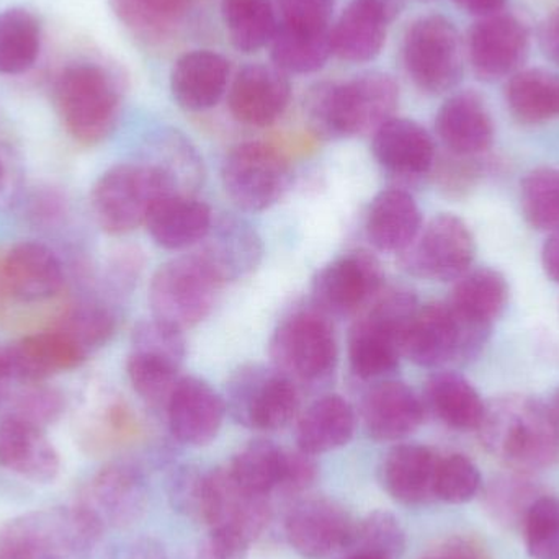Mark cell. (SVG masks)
Returning <instances> with one entry per match:
<instances>
[{"label": "cell", "instance_id": "1", "mask_svg": "<svg viewBox=\"0 0 559 559\" xmlns=\"http://www.w3.org/2000/svg\"><path fill=\"white\" fill-rule=\"evenodd\" d=\"M489 455L514 472H540L559 460V423L550 404L508 394L486 404L478 430Z\"/></svg>", "mask_w": 559, "mask_h": 559}, {"label": "cell", "instance_id": "2", "mask_svg": "<svg viewBox=\"0 0 559 559\" xmlns=\"http://www.w3.org/2000/svg\"><path fill=\"white\" fill-rule=\"evenodd\" d=\"M105 528L84 501L26 512L0 528V559H92Z\"/></svg>", "mask_w": 559, "mask_h": 559}, {"label": "cell", "instance_id": "3", "mask_svg": "<svg viewBox=\"0 0 559 559\" xmlns=\"http://www.w3.org/2000/svg\"><path fill=\"white\" fill-rule=\"evenodd\" d=\"M55 102L69 136L82 146H95L117 128L121 111L120 81L98 62H78L59 74Z\"/></svg>", "mask_w": 559, "mask_h": 559}, {"label": "cell", "instance_id": "4", "mask_svg": "<svg viewBox=\"0 0 559 559\" xmlns=\"http://www.w3.org/2000/svg\"><path fill=\"white\" fill-rule=\"evenodd\" d=\"M492 325L456 311L449 301L419 306L401 338V352L424 368L475 360L491 337Z\"/></svg>", "mask_w": 559, "mask_h": 559}, {"label": "cell", "instance_id": "5", "mask_svg": "<svg viewBox=\"0 0 559 559\" xmlns=\"http://www.w3.org/2000/svg\"><path fill=\"white\" fill-rule=\"evenodd\" d=\"M417 309L416 295L406 288L381 289L371 299L348 337V360L358 378L386 377L400 367L401 338Z\"/></svg>", "mask_w": 559, "mask_h": 559}, {"label": "cell", "instance_id": "6", "mask_svg": "<svg viewBox=\"0 0 559 559\" xmlns=\"http://www.w3.org/2000/svg\"><path fill=\"white\" fill-rule=\"evenodd\" d=\"M167 193H174L169 183L150 163L118 164L92 187V213L107 235H130L146 223L154 203Z\"/></svg>", "mask_w": 559, "mask_h": 559}, {"label": "cell", "instance_id": "7", "mask_svg": "<svg viewBox=\"0 0 559 559\" xmlns=\"http://www.w3.org/2000/svg\"><path fill=\"white\" fill-rule=\"evenodd\" d=\"M271 357L295 384L329 378L337 364V341L328 316L319 309L292 312L272 335Z\"/></svg>", "mask_w": 559, "mask_h": 559}, {"label": "cell", "instance_id": "8", "mask_svg": "<svg viewBox=\"0 0 559 559\" xmlns=\"http://www.w3.org/2000/svg\"><path fill=\"white\" fill-rule=\"evenodd\" d=\"M403 62L417 88L445 94L463 78V46L459 29L439 13L414 20L404 35Z\"/></svg>", "mask_w": 559, "mask_h": 559}, {"label": "cell", "instance_id": "9", "mask_svg": "<svg viewBox=\"0 0 559 559\" xmlns=\"http://www.w3.org/2000/svg\"><path fill=\"white\" fill-rule=\"evenodd\" d=\"M222 283L195 254L173 259L157 269L150 285L153 318L179 331L209 318Z\"/></svg>", "mask_w": 559, "mask_h": 559}, {"label": "cell", "instance_id": "10", "mask_svg": "<svg viewBox=\"0 0 559 559\" xmlns=\"http://www.w3.org/2000/svg\"><path fill=\"white\" fill-rule=\"evenodd\" d=\"M226 411L248 429H283L298 414L296 384L277 368L251 364L239 368L226 386Z\"/></svg>", "mask_w": 559, "mask_h": 559}, {"label": "cell", "instance_id": "11", "mask_svg": "<svg viewBox=\"0 0 559 559\" xmlns=\"http://www.w3.org/2000/svg\"><path fill=\"white\" fill-rule=\"evenodd\" d=\"M292 179L288 159L264 143L241 144L223 163L226 195L242 212H265L277 205Z\"/></svg>", "mask_w": 559, "mask_h": 559}, {"label": "cell", "instance_id": "12", "mask_svg": "<svg viewBox=\"0 0 559 559\" xmlns=\"http://www.w3.org/2000/svg\"><path fill=\"white\" fill-rule=\"evenodd\" d=\"M182 331L157 319L141 322L134 329L133 352L127 373L133 390L151 406H166L186 358Z\"/></svg>", "mask_w": 559, "mask_h": 559}, {"label": "cell", "instance_id": "13", "mask_svg": "<svg viewBox=\"0 0 559 559\" xmlns=\"http://www.w3.org/2000/svg\"><path fill=\"white\" fill-rule=\"evenodd\" d=\"M475 255L472 229L459 216L443 213L430 219L401 252V265L414 277L456 282L472 269Z\"/></svg>", "mask_w": 559, "mask_h": 559}, {"label": "cell", "instance_id": "14", "mask_svg": "<svg viewBox=\"0 0 559 559\" xmlns=\"http://www.w3.org/2000/svg\"><path fill=\"white\" fill-rule=\"evenodd\" d=\"M355 522L335 501L309 498L286 515L285 535L293 551L305 559H329L354 544Z\"/></svg>", "mask_w": 559, "mask_h": 559}, {"label": "cell", "instance_id": "15", "mask_svg": "<svg viewBox=\"0 0 559 559\" xmlns=\"http://www.w3.org/2000/svg\"><path fill=\"white\" fill-rule=\"evenodd\" d=\"M383 289V271L370 252L342 255L318 272L312 282L316 309L325 316H348Z\"/></svg>", "mask_w": 559, "mask_h": 559}, {"label": "cell", "instance_id": "16", "mask_svg": "<svg viewBox=\"0 0 559 559\" xmlns=\"http://www.w3.org/2000/svg\"><path fill=\"white\" fill-rule=\"evenodd\" d=\"M528 49L531 32L512 13L481 16L469 32V62L481 81L492 82L514 75L527 59Z\"/></svg>", "mask_w": 559, "mask_h": 559}, {"label": "cell", "instance_id": "17", "mask_svg": "<svg viewBox=\"0 0 559 559\" xmlns=\"http://www.w3.org/2000/svg\"><path fill=\"white\" fill-rule=\"evenodd\" d=\"M170 433L177 442L205 447L218 437L226 416V403L206 381L180 378L166 404Z\"/></svg>", "mask_w": 559, "mask_h": 559}, {"label": "cell", "instance_id": "18", "mask_svg": "<svg viewBox=\"0 0 559 559\" xmlns=\"http://www.w3.org/2000/svg\"><path fill=\"white\" fill-rule=\"evenodd\" d=\"M289 98L292 84L286 72L274 64H248L233 81L228 105L239 123L265 128L282 118Z\"/></svg>", "mask_w": 559, "mask_h": 559}, {"label": "cell", "instance_id": "19", "mask_svg": "<svg viewBox=\"0 0 559 559\" xmlns=\"http://www.w3.org/2000/svg\"><path fill=\"white\" fill-rule=\"evenodd\" d=\"M146 479L140 468L127 462L108 463L88 486L91 506L107 527L128 528L143 519L147 509Z\"/></svg>", "mask_w": 559, "mask_h": 559}, {"label": "cell", "instance_id": "20", "mask_svg": "<svg viewBox=\"0 0 559 559\" xmlns=\"http://www.w3.org/2000/svg\"><path fill=\"white\" fill-rule=\"evenodd\" d=\"M0 466L33 485H51L61 473V459L45 427L12 414L0 423Z\"/></svg>", "mask_w": 559, "mask_h": 559}, {"label": "cell", "instance_id": "21", "mask_svg": "<svg viewBox=\"0 0 559 559\" xmlns=\"http://www.w3.org/2000/svg\"><path fill=\"white\" fill-rule=\"evenodd\" d=\"M200 245L197 258L222 285L254 272L264 255L259 233L246 219L236 216L213 219L209 235Z\"/></svg>", "mask_w": 559, "mask_h": 559}, {"label": "cell", "instance_id": "22", "mask_svg": "<svg viewBox=\"0 0 559 559\" xmlns=\"http://www.w3.org/2000/svg\"><path fill=\"white\" fill-rule=\"evenodd\" d=\"M396 15L391 0H350L332 26V52L342 61H373Z\"/></svg>", "mask_w": 559, "mask_h": 559}, {"label": "cell", "instance_id": "23", "mask_svg": "<svg viewBox=\"0 0 559 559\" xmlns=\"http://www.w3.org/2000/svg\"><path fill=\"white\" fill-rule=\"evenodd\" d=\"M400 87L384 72H364L348 82H338V105L345 138L373 134L394 118Z\"/></svg>", "mask_w": 559, "mask_h": 559}, {"label": "cell", "instance_id": "24", "mask_svg": "<svg viewBox=\"0 0 559 559\" xmlns=\"http://www.w3.org/2000/svg\"><path fill=\"white\" fill-rule=\"evenodd\" d=\"M2 278L15 301L36 305L59 295L64 285V271L58 255L48 246L23 241L7 252Z\"/></svg>", "mask_w": 559, "mask_h": 559}, {"label": "cell", "instance_id": "25", "mask_svg": "<svg viewBox=\"0 0 559 559\" xmlns=\"http://www.w3.org/2000/svg\"><path fill=\"white\" fill-rule=\"evenodd\" d=\"M423 397L401 381H384L365 394L361 419L377 442H397L419 429L426 417Z\"/></svg>", "mask_w": 559, "mask_h": 559}, {"label": "cell", "instance_id": "26", "mask_svg": "<svg viewBox=\"0 0 559 559\" xmlns=\"http://www.w3.org/2000/svg\"><path fill=\"white\" fill-rule=\"evenodd\" d=\"M439 463L440 456L429 447L417 443L393 447L381 463V486L393 501L407 508L430 504L437 501Z\"/></svg>", "mask_w": 559, "mask_h": 559}, {"label": "cell", "instance_id": "27", "mask_svg": "<svg viewBox=\"0 0 559 559\" xmlns=\"http://www.w3.org/2000/svg\"><path fill=\"white\" fill-rule=\"evenodd\" d=\"M374 159L381 167L407 179L427 176L436 166V146L416 121L391 118L373 133Z\"/></svg>", "mask_w": 559, "mask_h": 559}, {"label": "cell", "instance_id": "28", "mask_svg": "<svg viewBox=\"0 0 559 559\" xmlns=\"http://www.w3.org/2000/svg\"><path fill=\"white\" fill-rule=\"evenodd\" d=\"M9 348L12 378L26 384L41 383L62 371L75 370L88 357L58 328L26 335Z\"/></svg>", "mask_w": 559, "mask_h": 559}, {"label": "cell", "instance_id": "29", "mask_svg": "<svg viewBox=\"0 0 559 559\" xmlns=\"http://www.w3.org/2000/svg\"><path fill=\"white\" fill-rule=\"evenodd\" d=\"M231 64L225 56L210 49L186 52L170 72L174 100L189 111L215 107L228 87Z\"/></svg>", "mask_w": 559, "mask_h": 559}, {"label": "cell", "instance_id": "30", "mask_svg": "<svg viewBox=\"0 0 559 559\" xmlns=\"http://www.w3.org/2000/svg\"><path fill=\"white\" fill-rule=\"evenodd\" d=\"M436 130L447 151L456 156H483L495 141L491 114L475 92L445 100L437 114Z\"/></svg>", "mask_w": 559, "mask_h": 559}, {"label": "cell", "instance_id": "31", "mask_svg": "<svg viewBox=\"0 0 559 559\" xmlns=\"http://www.w3.org/2000/svg\"><path fill=\"white\" fill-rule=\"evenodd\" d=\"M213 219L210 206L195 197L167 193L154 203L144 226L159 248L182 251L206 238Z\"/></svg>", "mask_w": 559, "mask_h": 559}, {"label": "cell", "instance_id": "32", "mask_svg": "<svg viewBox=\"0 0 559 559\" xmlns=\"http://www.w3.org/2000/svg\"><path fill=\"white\" fill-rule=\"evenodd\" d=\"M423 229V213L411 193L388 189L378 193L367 216L371 245L383 252H403Z\"/></svg>", "mask_w": 559, "mask_h": 559}, {"label": "cell", "instance_id": "33", "mask_svg": "<svg viewBox=\"0 0 559 559\" xmlns=\"http://www.w3.org/2000/svg\"><path fill=\"white\" fill-rule=\"evenodd\" d=\"M354 432V407L344 397L329 394L314 401L299 417L296 445L302 452L318 456L347 445Z\"/></svg>", "mask_w": 559, "mask_h": 559}, {"label": "cell", "instance_id": "34", "mask_svg": "<svg viewBox=\"0 0 559 559\" xmlns=\"http://www.w3.org/2000/svg\"><path fill=\"white\" fill-rule=\"evenodd\" d=\"M424 404L440 423L453 430H478L486 403L476 388L455 371H439L427 380Z\"/></svg>", "mask_w": 559, "mask_h": 559}, {"label": "cell", "instance_id": "35", "mask_svg": "<svg viewBox=\"0 0 559 559\" xmlns=\"http://www.w3.org/2000/svg\"><path fill=\"white\" fill-rule=\"evenodd\" d=\"M506 104L515 120L540 124L559 118V75L547 69L515 72L506 85Z\"/></svg>", "mask_w": 559, "mask_h": 559}, {"label": "cell", "instance_id": "36", "mask_svg": "<svg viewBox=\"0 0 559 559\" xmlns=\"http://www.w3.org/2000/svg\"><path fill=\"white\" fill-rule=\"evenodd\" d=\"M332 52V28L306 29L280 23L271 41L272 62L286 74H312Z\"/></svg>", "mask_w": 559, "mask_h": 559}, {"label": "cell", "instance_id": "37", "mask_svg": "<svg viewBox=\"0 0 559 559\" xmlns=\"http://www.w3.org/2000/svg\"><path fill=\"white\" fill-rule=\"evenodd\" d=\"M449 302L466 318L492 325L508 308V280L495 269H469L456 280Z\"/></svg>", "mask_w": 559, "mask_h": 559}, {"label": "cell", "instance_id": "38", "mask_svg": "<svg viewBox=\"0 0 559 559\" xmlns=\"http://www.w3.org/2000/svg\"><path fill=\"white\" fill-rule=\"evenodd\" d=\"M222 16L229 41L246 55L271 45L277 32L272 0H223Z\"/></svg>", "mask_w": 559, "mask_h": 559}, {"label": "cell", "instance_id": "39", "mask_svg": "<svg viewBox=\"0 0 559 559\" xmlns=\"http://www.w3.org/2000/svg\"><path fill=\"white\" fill-rule=\"evenodd\" d=\"M41 48V29L29 10L0 13V74L15 75L33 68Z\"/></svg>", "mask_w": 559, "mask_h": 559}, {"label": "cell", "instance_id": "40", "mask_svg": "<svg viewBox=\"0 0 559 559\" xmlns=\"http://www.w3.org/2000/svg\"><path fill=\"white\" fill-rule=\"evenodd\" d=\"M193 0H110L111 10L128 29L141 38H164L192 9Z\"/></svg>", "mask_w": 559, "mask_h": 559}, {"label": "cell", "instance_id": "41", "mask_svg": "<svg viewBox=\"0 0 559 559\" xmlns=\"http://www.w3.org/2000/svg\"><path fill=\"white\" fill-rule=\"evenodd\" d=\"M283 453L271 440L258 439L242 447L228 468L229 475L246 491L269 496L278 489L282 479Z\"/></svg>", "mask_w": 559, "mask_h": 559}, {"label": "cell", "instance_id": "42", "mask_svg": "<svg viewBox=\"0 0 559 559\" xmlns=\"http://www.w3.org/2000/svg\"><path fill=\"white\" fill-rule=\"evenodd\" d=\"M521 205L524 218L538 231L559 228V170L538 167L521 183Z\"/></svg>", "mask_w": 559, "mask_h": 559}, {"label": "cell", "instance_id": "43", "mask_svg": "<svg viewBox=\"0 0 559 559\" xmlns=\"http://www.w3.org/2000/svg\"><path fill=\"white\" fill-rule=\"evenodd\" d=\"M150 164L167 180L170 190L180 195H193L205 176L202 157L177 133L164 138L159 157Z\"/></svg>", "mask_w": 559, "mask_h": 559}, {"label": "cell", "instance_id": "44", "mask_svg": "<svg viewBox=\"0 0 559 559\" xmlns=\"http://www.w3.org/2000/svg\"><path fill=\"white\" fill-rule=\"evenodd\" d=\"M525 547L534 559H559V499L542 495L525 512Z\"/></svg>", "mask_w": 559, "mask_h": 559}, {"label": "cell", "instance_id": "45", "mask_svg": "<svg viewBox=\"0 0 559 559\" xmlns=\"http://www.w3.org/2000/svg\"><path fill=\"white\" fill-rule=\"evenodd\" d=\"M406 531L400 519L388 511H373L355 525L354 544L348 551H370L391 559L406 550Z\"/></svg>", "mask_w": 559, "mask_h": 559}, {"label": "cell", "instance_id": "46", "mask_svg": "<svg viewBox=\"0 0 559 559\" xmlns=\"http://www.w3.org/2000/svg\"><path fill=\"white\" fill-rule=\"evenodd\" d=\"M85 354L91 355L104 347L117 329L114 312L97 302L75 306L58 325Z\"/></svg>", "mask_w": 559, "mask_h": 559}, {"label": "cell", "instance_id": "47", "mask_svg": "<svg viewBox=\"0 0 559 559\" xmlns=\"http://www.w3.org/2000/svg\"><path fill=\"white\" fill-rule=\"evenodd\" d=\"M483 488L481 473L468 456L453 453L440 459L437 469L436 498L447 504H466Z\"/></svg>", "mask_w": 559, "mask_h": 559}, {"label": "cell", "instance_id": "48", "mask_svg": "<svg viewBox=\"0 0 559 559\" xmlns=\"http://www.w3.org/2000/svg\"><path fill=\"white\" fill-rule=\"evenodd\" d=\"M206 496H209V473L193 466H183L174 473L169 483V501L174 511L193 521L205 519Z\"/></svg>", "mask_w": 559, "mask_h": 559}, {"label": "cell", "instance_id": "49", "mask_svg": "<svg viewBox=\"0 0 559 559\" xmlns=\"http://www.w3.org/2000/svg\"><path fill=\"white\" fill-rule=\"evenodd\" d=\"M532 486L522 478H506L496 481L488 492V509L502 524H521L525 512L531 508L534 498L531 496Z\"/></svg>", "mask_w": 559, "mask_h": 559}, {"label": "cell", "instance_id": "50", "mask_svg": "<svg viewBox=\"0 0 559 559\" xmlns=\"http://www.w3.org/2000/svg\"><path fill=\"white\" fill-rule=\"evenodd\" d=\"M479 157L481 156H456L449 153L440 163L436 160V179L440 189L453 197L466 195L469 190L475 189L485 173Z\"/></svg>", "mask_w": 559, "mask_h": 559}, {"label": "cell", "instance_id": "51", "mask_svg": "<svg viewBox=\"0 0 559 559\" xmlns=\"http://www.w3.org/2000/svg\"><path fill=\"white\" fill-rule=\"evenodd\" d=\"M280 23L306 29L331 28L332 13L337 0H275Z\"/></svg>", "mask_w": 559, "mask_h": 559}, {"label": "cell", "instance_id": "52", "mask_svg": "<svg viewBox=\"0 0 559 559\" xmlns=\"http://www.w3.org/2000/svg\"><path fill=\"white\" fill-rule=\"evenodd\" d=\"M318 475L319 468L314 456L299 449L285 450L278 489H282L286 495H298V492L308 491L314 485Z\"/></svg>", "mask_w": 559, "mask_h": 559}, {"label": "cell", "instance_id": "53", "mask_svg": "<svg viewBox=\"0 0 559 559\" xmlns=\"http://www.w3.org/2000/svg\"><path fill=\"white\" fill-rule=\"evenodd\" d=\"M61 413L62 400L59 394H56L55 391H36L23 400L16 416L25 417V419L45 427L46 424L58 419Z\"/></svg>", "mask_w": 559, "mask_h": 559}, {"label": "cell", "instance_id": "54", "mask_svg": "<svg viewBox=\"0 0 559 559\" xmlns=\"http://www.w3.org/2000/svg\"><path fill=\"white\" fill-rule=\"evenodd\" d=\"M420 559H489V557L485 547L478 542L455 535L433 545Z\"/></svg>", "mask_w": 559, "mask_h": 559}, {"label": "cell", "instance_id": "55", "mask_svg": "<svg viewBox=\"0 0 559 559\" xmlns=\"http://www.w3.org/2000/svg\"><path fill=\"white\" fill-rule=\"evenodd\" d=\"M540 46L545 56L559 64V10L547 16L540 26Z\"/></svg>", "mask_w": 559, "mask_h": 559}, {"label": "cell", "instance_id": "56", "mask_svg": "<svg viewBox=\"0 0 559 559\" xmlns=\"http://www.w3.org/2000/svg\"><path fill=\"white\" fill-rule=\"evenodd\" d=\"M127 559H169L166 548L156 538L141 537L130 545Z\"/></svg>", "mask_w": 559, "mask_h": 559}, {"label": "cell", "instance_id": "57", "mask_svg": "<svg viewBox=\"0 0 559 559\" xmlns=\"http://www.w3.org/2000/svg\"><path fill=\"white\" fill-rule=\"evenodd\" d=\"M542 262L548 277L559 283V228L551 231L545 241Z\"/></svg>", "mask_w": 559, "mask_h": 559}, {"label": "cell", "instance_id": "58", "mask_svg": "<svg viewBox=\"0 0 559 559\" xmlns=\"http://www.w3.org/2000/svg\"><path fill=\"white\" fill-rule=\"evenodd\" d=\"M453 2L473 15L488 16L502 12L508 0H453Z\"/></svg>", "mask_w": 559, "mask_h": 559}, {"label": "cell", "instance_id": "59", "mask_svg": "<svg viewBox=\"0 0 559 559\" xmlns=\"http://www.w3.org/2000/svg\"><path fill=\"white\" fill-rule=\"evenodd\" d=\"M179 559H223V557L213 544L212 538L209 537L205 540L187 545Z\"/></svg>", "mask_w": 559, "mask_h": 559}, {"label": "cell", "instance_id": "60", "mask_svg": "<svg viewBox=\"0 0 559 559\" xmlns=\"http://www.w3.org/2000/svg\"><path fill=\"white\" fill-rule=\"evenodd\" d=\"M12 378V358H10V348L0 345V388Z\"/></svg>", "mask_w": 559, "mask_h": 559}, {"label": "cell", "instance_id": "61", "mask_svg": "<svg viewBox=\"0 0 559 559\" xmlns=\"http://www.w3.org/2000/svg\"><path fill=\"white\" fill-rule=\"evenodd\" d=\"M342 559H391L383 557V555L370 554V551H348L347 557Z\"/></svg>", "mask_w": 559, "mask_h": 559}, {"label": "cell", "instance_id": "62", "mask_svg": "<svg viewBox=\"0 0 559 559\" xmlns=\"http://www.w3.org/2000/svg\"><path fill=\"white\" fill-rule=\"evenodd\" d=\"M7 177H9L7 176V166L5 163H3L2 156H0V193L5 189Z\"/></svg>", "mask_w": 559, "mask_h": 559}, {"label": "cell", "instance_id": "63", "mask_svg": "<svg viewBox=\"0 0 559 559\" xmlns=\"http://www.w3.org/2000/svg\"><path fill=\"white\" fill-rule=\"evenodd\" d=\"M551 411H554L555 417H557L559 423V388L557 393L554 394V400L550 403Z\"/></svg>", "mask_w": 559, "mask_h": 559}]
</instances>
